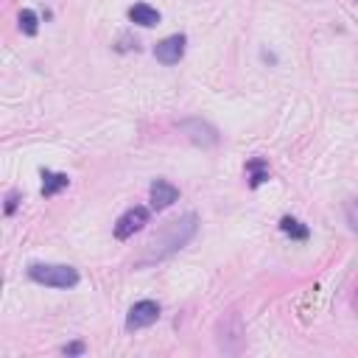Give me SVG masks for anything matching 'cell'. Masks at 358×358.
<instances>
[{
  "label": "cell",
  "instance_id": "6da1fadb",
  "mask_svg": "<svg viewBox=\"0 0 358 358\" xmlns=\"http://www.w3.org/2000/svg\"><path fill=\"white\" fill-rule=\"evenodd\" d=\"M196 229H199V218H196V213H185V215L168 221V224L148 241V252H145L143 263H154V260H165V257H171L173 252H179V249L196 235Z\"/></svg>",
  "mask_w": 358,
  "mask_h": 358
},
{
  "label": "cell",
  "instance_id": "7a4b0ae2",
  "mask_svg": "<svg viewBox=\"0 0 358 358\" xmlns=\"http://www.w3.org/2000/svg\"><path fill=\"white\" fill-rule=\"evenodd\" d=\"M28 277L48 288H73L78 285V271L64 263H31Z\"/></svg>",
  "mask_w": 358,
  "mask_h": 358
},
{
  "label": "cell",
  "instance_id": "3957f363",
  "mask_svg": "<svg viewBox=\"0 0 358 358\" xmlns=\"http://www.w3.org/2000/svg\"><path fill=\"white\" fill-rule=\"evenodd\" d=\"M179 131L193 143V145H201V148H210L218 143V129L201 117H187L179 123Z\"/></svg>",
  "mask_w": 358,
  "mask_h": 358
},
{
  "label": "cell",
  "instance_id": "277c9868",
  "mask_svg": "<svg viewBox=\"0 0 358 358\" xmlns=\"http://www.w3.org/2000/svg\"><path fill=\"white\" fill-rule=\"evenodd\" d=\"M157 319H159V305H157L154 299H140V302H134V305L129 308V313H126V327H129V330H143V327L154 324Z\"/></svg>",
  "mask_w": 358,
  "mask_h": 358
},
{
  "label": "cell",
  "instance_id": "5b68a950",
  "mask_svg": "<svg viewBox=\"0 0 358 358\" xmlns=\"http://www.w3.org/2000/svg\"><path fill=\"white\" fill-rule=\"evenodd\" d=\"M148 224V210L145 207H129L120 218H117V224H115V238L117 241H126V238H131L137 229H143Z\"/></svg>",
  "mask_w": 358,
  "mask_h": 358
},
{
  "label": "cell",
  "instance_id": "8992f818",
  "mask_svg": "<svg viewBox=\"0 0 358 358\" xmlns=\"http://www.w3.org/2000/svg\"><path fill=\"white\" fill-rule=\"evenodd\" d=\"M185 45H187L185 34L165 36L162 42H157V48H154V59L162 62V64H176V62L185 56Z\"/></svg>",
  "mask_w": 358,
  "mask_h": 358
},
{
  "label": "cell",
  "instance_id": "52a82bcc",
  "mask_svg": "<svg viewBox=\"0 0 358 358\" xmlns=\"http://www.w3.org/2000/svg\"><path fill=\"white\" fill-rule=\"evenodd\" d=\"M148 193H151V207L154 210H165V207H171L179 199V190L168 179H154Z\"/></svg>",
  "mask_w": 358,
  "mask_h": 358
},
{
  "label": "cell",
  "instance_id": "ba28073f",
  "mask_svg": "<svg viewBox=\"0 0 358 358\" xmlns=\"http://www.w3.org/2000/svg\"><path fill=\"white\" fill-rule=\"evenodd\" d=\"M129 20L137 22V25H143V28H154L159 22V11L154 6H148V3H134L129 8Z\"/></svg>",
  "mask_w": 358,
  "mask_h": 358
},
{
  "label": "cell",
  "instance_id": "9c48e42d",
  "mask_svg": "<svg viewBox=\"0 0 358 358\" xmlns=\"http://www.w3.org/2000/svg\"><path fill=\"white\" fill-rule=\"evenodd\" d=\"M70 185L67 173H53V171H42V196H56L59 190H64Z\"/></svg>",
  "mask_w": 358,
  "mask_h": 358
},
{
  "label": "cell",
  "instance_id": "30bf717a",
  "mask_svg": "<svg viewBox=\"0 0 358 358\" xmlns=\"http://www.w3.org/2000/svg\"><path fill=\"white\" fill-rule=\"evenodd\" d=\"M246 173H249V187L263 185V182L268 179V165H266V159H260V157L249 159V162H246Z\"/></svg>",
  "mask_w": 358,
  "mask_h": 358
},
{
  "label": "cell",
  "instance_id": "8fae6325",
  "mask_svg": "<svg viewBox=\"0 0 358 358\" xmlns=\"http://www.w3.org/2000/svg\"><path fill=\"white\" fill-rule=\"evenodd\" d=\"M280 229L288 235V238H294V241H308V227L305 224H299L296 218H291V215H285L282 221H280Z\"/></svg>",
  "mask_w": 358,
  "mask_h": 358
},
{
  "label": "cell",
  "instance_id": "7c38bea8",
  "mask_svg": "<svg viewBox=\"0 0 358 358\" xmlns=\"http://www.w3.org/2000/svg\"><path fill=\"white\" fill-rule=\"evenodd\" d=\"M20 31H22V34H28V36H34V34L39 31L36 14H34L31 8H22V11H20Z\"/></svg>",
  "mask_w": 358,
  "mask_h": 358
},
{
  "label": "cell",
  "instance_id": "4fadbf2b",
  "mask_svg": "<svg viewBox=\"0 0 358 358\" xmlns=\"http://www.w3.org/2000/svg\"><path fill=\"white\" fill-rule=\"evenodd\" d=\"M347 224H350L352 232H358V199H352L347 204Z\"/></svg>",
  "mask_w": 358,
  "mask_h": 358
},
{
  "label": "cell",
  "instance_id": "5bb4252c",
  "mask_svg": "<svg viewBox=\"0 0 358 358\" xmlns=\"http://www.w3.org/2000/svg\"><path fill=\"white\" fill-rule=\"evenodd\" d=\"M17 201H20V193H8V199H6V215H11L17 210Z\"/></svg>",
  "mask_w": 358,
  "mask_h": 358
},
{
  "label": "cell",
  "instance_id": "9a60e30c",
  "mask_svg": "<svg viewBox=\"0 0 358 358\" xmlns=\"http://www.w3.org/2000/svg\"><path fill=\"white\" fill-rule=\"evenodd\" d=\"M78 352H84V344H81V341H76V344H67V347H64V355H78Z\"/></svg>",
  "mask_w": 358,
  "mask_h": 358
}]
</instances>
